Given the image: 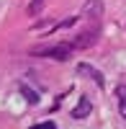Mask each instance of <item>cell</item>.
<instances>
[{"label":"cell","instance_id":"obj_1","mask_svg":"<svg viewBox=\"0 0 126 129\" xmlns=\"http://www.w3.org/2000/svg\"><path fill=\"white\" fill-rule=\"evenodd\" d=\"M72 44H44V47H34L31 54L34 57H51V59H67L72 54Z\"/></svg>","mask_w":126,"mask_h":129},{"label":"cell","instance_id":"obj_2","mask_svg":"<svg viewBox=\"0 0 126 129\" xmlns=\"http://www.w3.org/2000/svg\"><path fill=\"white\" fill-rule=\"evenodd\" d=\"M77 72L82 75V78H90L95 85H100V88L106 85V78H103V75H100L95 67H90V64H77Z\"/></svg>","mask_w":126,"mask_h":129},{"label":"cell","instance_id":"obj_3","mask_svg":"<svg viewBox=\"0 0 126 129\" xmlns=\"http://www.w3.org/2000/svg\"><path fill=\"white\" fill-rule=\"evenodd\" d=\"M82 16L85 18H103V0H88L82 5Z\"/></svg>","mask_w":126,"mask_h":129},{"label":"cell","instance_id":"obj_4","mask_svg":"<svg viewBox=\"0 0 126 129\" xmlns=\"http://www.w3.org/2000/svg\"><path fill=\"white\" fill-rule=\"evenodd\" d=\"M95 36H98V28H90V31H85V34H80L77 39H75V49H82V47H90L93 41H95Z\"/></svg>","mask_w":126,"mask_h":129},{"label":"cell","instance_id":"obj_5","mask_svg":"<svg viewBox=\"0 0 126 129\" xmlns=\"http://www.w3.org/2000/svg\"><path fill=\"white\" fill-rule=\"evenodd\" d=\"M90 109H93L90 101H88V98H80V103L72 109V116H75V119H82V116H88V114H90Z\"/></svg>","mask_w":126,"mask_h":129},{"label":"cell","instance_id":"obj_6","mask_svg":"<svg viewBox=\"0 0 126 129\" xmlns=\"http://www.w3.org/2000/svg\"><path fill=\"white\" fill-rule=\"evenodd\" d=\"M21 95H26V101H28V103H39V93H36V90H31L26 83H21Z\"/></svg>","mask_w":126,"mask_h":129},{"label":"cell","instance_id":"obj_7","mask_svg":"<svg viewBox=\"0 0 126 129\" xmlns=\"http://www.w3.org/2000/svg\"><path fill=\"white\" fill-rule=\"evenodd\" d=\"M118 114L126 119V85L118 88Z\"/></svg>","mask_w":126,"mask_h":129},{"label":"cell","instance_id":"obj_8","mask_svg":"<svg viewBox=\"0 0 126 129\" xmlns=\"http://www.w3.org/2000/svg\"><path fill=\"white\" fill-rule=\"evenodd\" d=\"M41 5H44V0H34V3H31V5H28V13H31V16H36Z\"/></svg>","mask_w":126,"mask_h":129},{"label":"cell","instance_id":"obj_9","mask_svg":"<svg viewBox=\"0 0 126 129\" xmlns=\"http://www.w3.org/2000/svg\"><path fill=\"white\" fill-rule=\"evenodd\" d=\"M34 129H57L54 121H46V124H41V126H34Z\"/></svg>","mask_w":126,"mask_h":129}]
</instances>
